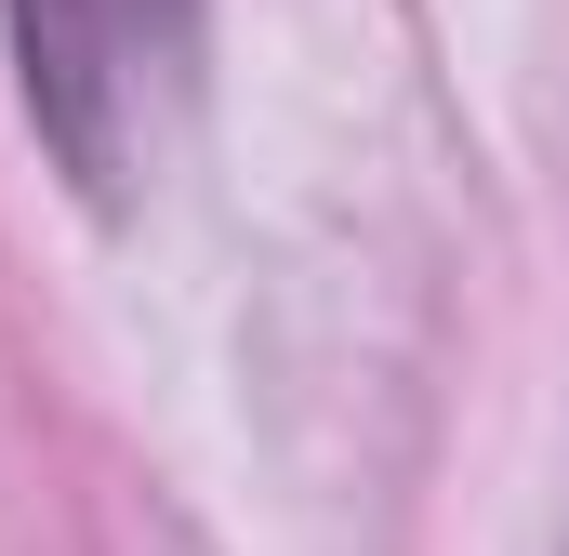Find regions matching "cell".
<instances>
[{
  "label": "cell",
  "instance_id": "6da1fadb",
  "mask_svg": "<svg viewBox=\"0 0 569 556\" xmlns=\"http://www.w3.org/2000/svg\"><path fill=\"white\" fill-rule=\"evenodd\" d=\"M0 40L40 159L120 212L199 93V0H0Z\"/></svg>",
  "mask_w": 569,
  "mask_h": 556
}]
</instances>
